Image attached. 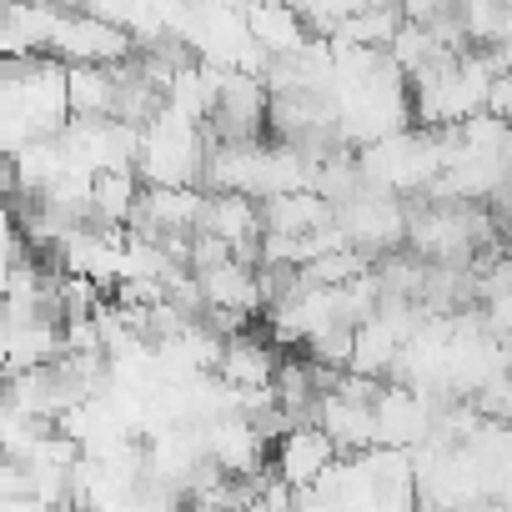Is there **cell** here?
Wrapping results in <instances>:
<instances>
[{"mask_svg":"<svg viewBox=\"0 0 512 512\" xmlns=\"http://www.w3.org/2000/svg\"><path fill=\"white\" fill-rule=\"evenodd\" d=\"M196 427H201L206 462L221 477H256L262 462H267V452H272V437L256 427L251 417H241V412H221V417H206Z\"/></svg>","mask_w":512,"mask_h":512,"instance_id":"cell-5","label":"cell"},{"mask_svg":"<svg viewBox=\"0 0 512 512\" xmlns=\"http://www.w3.org/2000/svg\"><path fill=\"white\" fill-rule=\"evenodd\" d=\"M337 206L317 191H282V196H267L262 201V226L267 231H282V236H307V231H322L332 226Z\"/></svg>","mask_w":512,"mask_h":512,"instance_id":"cell-9","label":"cell"},{"mask_svg":"<svg viewBox=\"0 0 512 512\" xmlns=\"http://www.w3.org/2000/svg\"><path fill=\"white\" fill-rule=\"evenodd\" d=\"M201 166H206V131H201V121L161 106L141 126V151H136L141 186H201Z\"/></svg>","mask_w":512,"mask_h":512,"instance_id":"cell-1","label":"cell"},{"mask_svg":"<svg viewBox=\"0 0 512 512\" xmlns=\"http://www.w3.org/2000/svg\"><path fill=\"white\" fill-rule=\"evenodd\" d=\"M241 16H246L251 46L262 51L267 61H287V56H297V51L312 41L307 16H302L297 6H287V0H246Z\"/></svg>","mask_w":512,"mask_h":512,"instance_id":"cell-7","label":"cell"},{"mask_svg":"<svg viewBox=\"0 0 512 512\" xmlns=\"http://www.w3.org/2000/svg\"><path fill=\"white\" fill-rule=\"evenodd\" d=\"M337 231L362 256H392L407 241V206L392 191L362 186L347 201H337Z\"/></svg>","mask_w":512,"mask_h":512,"instance_id":"cell-2","label":"cell"},{"mask_svg":"<svg viewBox=\"0 0 512 512\" xmlns=\"http://www.w3.org/2000/svg\"><path fill=\"white\" fill-rule=\"evenodd\" d=\"M337 457H342L337 442H332L317 422H297V427H287V432L272 442V472H277L292 492H312Z\"/></svg>","mask_w":512,"mask_h":512,"instance_id":"cell-6","label":"cell"},{"mask_svg":"<svg viewBox=\"0 0 512 512\" xmlns=\"http://www.w3.org/2000/svg\"><path fill=\"white\" fill-rule=\"evenodd\" d=\"M71 116L116 121V66H66Z\"/></svg>","mask_w":512,"mask_h":512,"instance_id":"cell-10","label":"cell"},{"mask_svg":"<svg viewBox=\"0 0 512 512\" xmlns=\"http://www.w3.org/2000/svg\"><path fill=\"white\" fill-rule=\"evenodd\" d=\"M377 447H397V452H412L432 437V422H437V397L422 392V387H407V382H377Z\"/></svg>","mask_w":512,"mask_h":512,"instance_id":"cell-4","label":"cell"},{"mask_svg":"<svg viewBox=\"0 0 512 512\" xmlns=\"http://www.w3.org/2000/svg\"><path fill=\"white\" fill-rule=\"evenodd\" d=\"M277 367H282V357H277L272 342L241 332V337H226L221 362H216V382H226V387H272Z\"/></svg>","mask_w":512,"mask_h":512,"instance_id":"cell-8","label":"cell"},{"mask_svg":"<svg viewBox=\"0 0 512 512\" xmlns=\"http://www.w3.org/2000/svg\"><path fill=\"white\" fill-rule=\"evenodd\" d=\"M51 56H61V66H126L141 56L136 36L96 11H61V26L51 36Z\"/></svg>","mask_w":512,"mask_h":512,"instance_id":"cell-3","label":"cell"}]
</instances>
